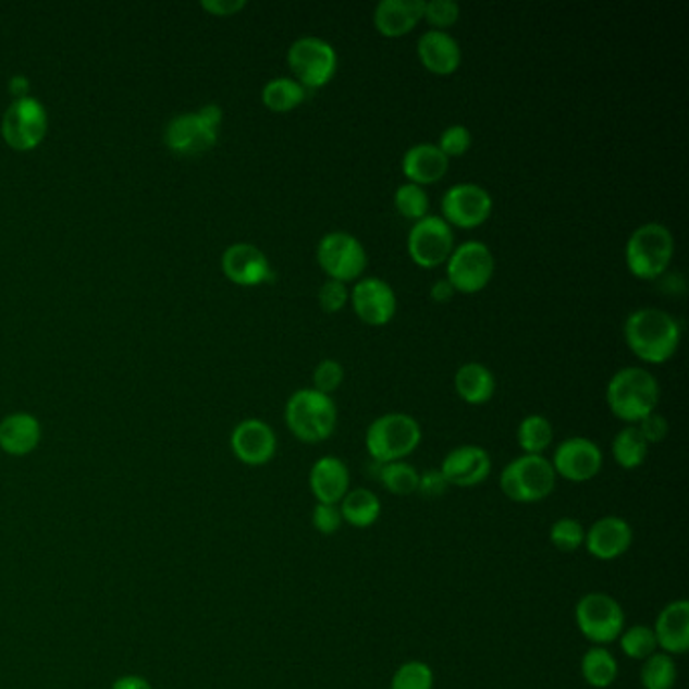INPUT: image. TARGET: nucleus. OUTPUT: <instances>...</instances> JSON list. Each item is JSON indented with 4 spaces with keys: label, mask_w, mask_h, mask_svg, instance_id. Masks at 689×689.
Returning <instances> with one entry per match:
<instances>
[{
    "label": "nucleus",
    "mask_w": 689,
    "mask_h": 689,
    "mask_svg": "<svg viewBox=\"0 0 689 689\" xmlns=\"http://www.w3.org/2000/svg\"><path fill=\"white\" fill-rule=\"evenodd\" d=\"M637 429L641 431V435H643V439L649 443V447H651V445L662 443L663 439L667 436V433H669V422H667V419H665L663 415H660V413L655 410V413L648 415L645 419H641V421L637 422Z\"/></svg>",
    "instance_id": "44"
},
{
    "label": "nucleus",
    "mask_w": 689,
    "mask_h": 689,
    "mask_svg": "<svg viewBox=\"0 0 689 689\" xmlns=\"http://www.w3.org/2000/svg\"><path fill=\"white\" fill-rule=\"evenodd\" d=\"M339 506L344 524H350L356 530H366L374 526L382 514V502L379 495L366 488L350 490L344 495Z\"/></svg>",
    "instance_id": "28"
},
{
    "label": "nucleus",
    "mask_w": 689,
    "mask_h": 689,
    "mask_svg": "<svg viewBox=\"0 0 689 689\" xmlns=\"http://www.w3.org/2000/svg\"><path fill=\"white\" fill-rule=\"evenodd\" d=\"M603 451L587 436L564 439L550 459L556 478L566 479L570 483H587L596 478L603 469Z\"/></svg>",
    "instance_id": "13"
},
{
    "label": "nucleus",
    "mask_w": 689,
    "mask_h": 689,
    "mask_svg": "<svg viewBox=\"0 0 689 689\" xmlns=\"http://www.w3.org/2000/svg\"><path fill=\"white\" fill-rule=\"evenodd\" d=\"M318 302L325 313H339V311L344 310L346 304L350 302L348 283L325 280L324 285L318 292Z\"/></svg>",
    "instance_id": "42"
},
{
    "label": "nucleus",
    "mask_w": 689,
    "mask_h": 689,
    "mask_svg": "<svg viewBox=\"0 0 689 689\" xmlns=\"http://www.w3.org/2000/svg\"><path fill=\"white\" fill-rule=\"evenodd\" d=\"M285 422L302 443H322L336 431L339 408L330 394L302 389L292 394L285 405Z\"/></svg>",
    "instance_id": "3"
},
{
    "label": "nucleus",
    "mask_w": 689,
    "mask_h": 689,
    "mask_svg": "<svg viewBox=\"0 0 689 689\" xmlns=\"http://www.w3.org/2000/svg\"><path fill=\"white\" fill-rule=\"evenodd\" d=\"M318 266L328 280L350 283L358 282L368 266L365 245L346 231H332L318 243Z\"/></svg>",
    "instance_id": "10"
},
{
    "label": "nucleus",
    "mask_w": 689,
    "mask_h": 689,
    "mask_svg": "<svg viewBox=\"0 0 689 689\" xmlns=\"http://www.w3.org/2000/svg\"><path fill=\"white\" fill-rule=\"evenodd\" d=\"M676 255L674 233L663 223L637 226L625 245V263L637 280H657L669 269Z\"/></svg>",
    "instance_id": "4"
},
{
    "label": "nucleus",
    "mask_w": 689,
    "mask_h": 689,
    "mask_svg": "<svg viewBox=\"0 0 689 689\" xmlns=\"http://www.w3.org/2000/svg\"><path fill=\"white\" fill-rule=\"evenodd\" d=\"M617 641H619L620 651L635 662H645L657 651V639L653 633V627H648V625L625 627V631L620 633Z\"/></svg>",
    "instance_id": "35"
},
{
    "label": "nucleus",
    "mask_w": 689,
    "mask_h": 689,
    "mask_svg": "<svg viewBox=\"0 0 689 689\" xmlns=\"http://www.w3.org/2000/svg\"><path fill=\"white\" fill-rule=\"evenodd\" d=\"M422 67L435 75H451L462 65V47L447 30H427L417 41Z\"/></svg>",
    "instance_id": "23"
},
{
    "label": "nucleus",
    "mask_w": 689,
    "mask_h": 689,
    "mask_svg": "<svg viewBox=\"0 0 689 689\" xmlns=\"http://www.w3.org/2000/svg\"><path fill=\"white\" fill-rule=\"evenodd\" d=\"M660 396V382L641 366L620 368L606 384V405L617 419L627 425H637L655 413Z\"/></svg>",
    "instance_id": "2"
},
{
    "label": "nucleus",
    "mask_w": 689,
    "mask_h": 689,
    "mask_svg": "<svg viewBox=\"0 0 689 689\" xmlns=\"http://www.w3.org/2000/svg\"><path fill=\"white\" fill-rule=\"evenodd\" d=\"M261 99L271 112H292L306 99V87L294 77H275L263 85Z\"/></svg>",
    "instance_id": "31"
},
{
    "label": "nucleus",
    "mask_w": 689,
    "mask_h": 689,
    "mask_svg": "<svg viewBox=\"0 0 689 689\" xmlns=\"http://www.w3.org/2000/svg\"><path fill=\"white\" fill-rule=\"evenodd\" d=\"M350 304L356 316L368 325H386L396 316V294L379 278H360L352 287Z\"/></svg>",
    "instance_id": "16"
},
{
    "label": "nucleus",
    "mask_w": 689,
    "mask_h": 689,
    "mask_svg": "<svg viewBox=\"0 0 689 689\" xmlns=\"http://www.w3.org/2000/svg\"><path fill=\"white\" fill-rule=\"evenodd\" d=\"M473 144V136L469 132V127L464 124H453V126L445 127L439 136V150L447 158H457V156H464L469 152Z\"/></svg>",
    "instance_id": "40"
},
{
    "label": "nucleus",
    "mask_w": 689,
    "mask_h": 689,
    "mask_svg": "<svg viewBox=\"0 0 689 689\" xmlns=\"http://www.w3.org/2000/svg\"><path fill=\"white\" fill-rule=\"evenodd\" d=\"M439 471L455 488H473L492 473V457L479 445H462L451 450L441 462Z\"/></svg>",
    "instance_id": "18"
},
{
    "label": "nucleus",
    "mask_w": 689,
    "mask_h": 689,
    "mask_svg": "<svg viewBox=\"0 0 689 689\" xmlns=\"http://www.w3.org/2000/svg\"><path fill=\"white\" fill-rule=\"evenodd\" d=\"M112 689H152L150 681L140 676H124L115 679Z\"/></svg>",
    "instance_id": "48"
},
{
    "label": "nucleus",
    "mask_w": 689,
    "mask_h": 689,
    "mask_svg": "<svg viewBox=\"0 0 689 689\" xmlns=\"http://www.w3.org/2000/svg\"><path fill=\"white\" fill-rule=\"evenodd\" d=\"M625 342L635 356L648 365H663L674 358L681 328L669 311L639 308L631 311L623 325Z\"/></svg>",
    "instance_id": "1"
},
{
    "label": "nucleus",
    "mask_w": 689,
    "mask_h": 689,
    "mask_svg": "<svg viewBox=\"0 0 689 689\" xmlns=\"http://www.w3.org/2000/svg\"><path fill=\"white\" fill-rule=\"evenodd\" d=\"M450 490L447 479L443 478V473L439 469H427L419 476V488L417 493L422 495L425 500H436L443 497Z\"/></svg>",
    "instance_id": "45"
},
{
    "label": "nucleus",
    "mask_w": 689,
    "mask_h": 689,
    "mask_svg": "<svg viewBox=\"0 0 689 689\" xmlns=\"http://www.w3.org/2000/svg\"><path fill=\"white\" fill-rule=\"evenodd\" d=\"M633 544L631 524L619 516H605L585 532V549L601 563L617 561Z\"/></svg>",
    "instance_id": "17"
},
{
    "label": "nucleus",
    "mask_w": 689,
    "mask_h": 689,
    "mask_svg": "<svg viewBox=\"0 0 689 689\" xmlns=\"http://www.w3.org/2000/svg\"><path fill=\"white\" fill-rule=\"evenodd\" d=\"M394 209L417 223L429 214V195L419 184H401L394 190Z\"/></svg>",
    "instance_id": "36"
},
{
    "label": "nucleus",
    "mask_w": 689,
    "mask_h": 689,
    "mask_svg": "<svg viewBox=\"0 0 689 689\" xmlns=\"http://www.w3.org/2000/svg\"><path fill=\"white\" fill-rule=\"evenodd\" d=\"M311 526H313L316 532H320V534H339L340 528L344 526V518H342L340 506L316 504L313 512H311Z\"/></svg>",
    "instance_id": "43"
},
{
    "label": "nucleus",
    "mask_w": 689,
    "mask_h": 689,
    "mask_svg": "<svg viewBox=\"0 0 689 689\" xmlns=\"http://www.w3.org/2000/svg\"><path fill=\"white\" fill-rule=\"evenodd\" d=\"M450 172V158L439 150L436 144L421 142L410 146L403 156V174L408 183L427 186L435 184Z\"/></svg>",
    "instance_id": "25"
},
{
    "label": "nucleus",
    "mask_w": 689,
    "mask_h": 689,
    "mask_svg": "<svg viewBox=\"0 0 689 689\" xmlns=\"http://www.w3.org/2000/svg\"><path fill=\"white\" fill-rule=\"evenodd\" d=\"M41 441V425L28 413H14L0 422V450L14 457L28 455Z\"/></svg>",
    "instance_id": "26"
},
{
    "label": "nucleus",
    "mask_w": 689,
    "mask_h": 689,
    "mask_svg": "<svg viewBox=\"0 0 689 689\" xmlns=\"http://www.w3.org/2000/svg\"><path fill=\"white\" fill-rule=\"evenodd\" d=\"M585 532L577 518H561L550 526V544L561 552H577L585 546Z\"/></svg>",
    "instance_id": "38"
},
{
    "label": "nucleus",
    "mask_w": 689,
    "mask_h": 689,
    "mask_svg": "<svg viewBox=\"0 0 689 689\" xmlns=\"http://www.w3.org/2000/svg\"><path fill=\"white\" fill-rule=\"evenodd\" d=\"M47 132V112L37 99H14L2 118V136L14 150L39 146Z\"/></svg>",
    "instance_id": "15"
},
{
    "label": "nucleus",
    "mask_w": 689,
    "mask_h": 689,
    "mask_svg": "<svg viewBox=\"0 0 689 689\" xmlns=\"http://www.w3.org/2000/svg\"><path fill=\"white\" fill-rule=\"evenodd\" d=\"M221 120L223 112L219 106H205L200 112L176 115L167 127V144L179 155H202L214 146Z\"/></svg>",
    "instance_id": "11"
},
{
    "label": "nucleus",
    "mask_w": 689,
    "mask_h": 689,
    "mask_svg": "<svg viewBox=\"0 0 689 689\" xmlns=\"http://www.w3.org/2000/svg\"><path fill=\"white\" fill-rule=\"evenodd\" d=\"M462 7L455 0H425V11L422 19L435 28V30H447L459 21Z\"/></svg>",
    "instance_id": "39"
},
{
    "label": "nucleus",
    "mask_w": 689,
    "mask_h": 689,
    "mask_svg": "<svg viewBox=\"0 0 689 689\" xmlns=\"http://www.w3.org/2000/svg\"><path fill=\"white\" fill-rule=\"evenodd\" d=\"M290 70L294 79L306 89H318L332 82L339 70V53L334 45L320 37H299L287 51Z\"/></svg>",
    "instance_id": "8"
},
{
    "label": "nucleus",
    "mask_w": 689,
    "mask_h": 689,
    "mask_svg": "<svg viewBox=\"0 0 689 689\" xmlns=\"http://www.w3.org/2000/svg\"><path fill=\"white\" fill-rule=\"evenodd\" d=\"M407 249L419 268H439L447 263L455 249L453 229L443 217L427 214L408 231Z\"/></svg>",
    "instance_id": "12"
},
{
    "label": "nucleus",
    "mask_w": 689,
    "mask_h": 689,
    "mask_svg": "<svg viewBox=\"0 0 689 689\" xmlns=\"http://www.w3.org/2000/svg\"><path fill=\"white\" fill-rule=\"evenodd\" d=\"M245 0H205L202 7L212 14L219 16H231V14L239 13L241 9H245Z\"/></svg>",
    "instance_id": "46"
},
{
    "label": "nucleus",
    "mask_w": 689,
    "mask_h": 689,
    "mask_svg": "<svg viewBox=\"0 0 689 689\" xmlns=\"http://www.w3.org/2000/svg\"><path fill=\"white\" fill-rule=\"evenodd\" d=\"M223 271L231 282L259 285L271 278L268 255L251 243H235L223 254Z\"/></svg>",
    "instance_id": "20"
},
{
    "label": "nucleus",
    "mask_w": 689,
    "mask_h": 689,
    "mask_svg": "<svg viewBox=\"0 0 689 689\" xmlns=\"http://www.w3.org/2000/svg\"><path fill=\"white\" fill-rule=\"evenodd\" d=\"M657 649L667 655H684L689 649V601L677 599L663 606L653 625Z\"/></svg>",
    "instance_id": "21"
},
{
    "label": "nucleus",
    "mask_w": 689,
    "mask_h": 689,
    "mask_svg": "<svg viewBox=\"0 0 689 689\" xmlns=\"http://www.w3.org/2000/svg\"><path fill=\"white\" fill-rule=\"evenodd\" d=\"M435 676L431 665L425 662L403 663L391 679L389 689H433Z\"/></svg>",
    "instance_id": "37"
},
{
    "label": "nucleus",
    "mask_w": 689,
    "mask_h": 689,
    "mask_svg": "<svg viewBox=\"0 0 689 689\" xmlns=\"http://www.w3.org/2000/svg\"><path fill=\"white\" fill-rule=\"evenodd\" d=\"M310 492L318 504L339 506L350 492V469L340 457H320L310 469Z\"/></svg>",
    "instance_id": "22"
},
{
    "label": "nucleus",
    "mask_w": 689,
    "mask_h": 689,
    "mask_svg": "<svg viewBox=\"0 0 689 689\" xmlns=\"http://www.w3.org/2000/svg\"><path fill=\"white\" fill-rule=\"evenodd\" d=\"M231 450L241 464L259 467L269 464L275 457L278 436L268 422L247 419L233 429Z\"/></svg>",
    "instance_id": "19"
},
{
    "label": "nucleus",
    "mask_w": 689,
    "mask_h": 689,
    "mask_svg": "<svg viewBox=\"0 0 689 689\" xmlns=\"http://www.w3.org/2000/svg\"><path fill=\"white\" fill-rule=\"evenodd\" d=\"M27 82H25L23 77H14L13 84H11V89H13L16 99L27 98V96H25V94H27Z\"/></svg>",
    "instance_id": "49"
},
{
    "label": "nucleus",
    "mask_w": 689,
    "mask_h": 689,
    "mask_svg": "<svg viewBox=\"0 0 689 689\" xmlns=\"http://www.w3.org/2000/svg\"><path fill=\"white\" fill-rule=\"evenodd\" d=\"M580 674L585 681L594 689L611 688L619 676V663L606 648L594 645L582 655Z\"/></svg>",
    "instance_id": "29"
},
{
    "label": "nucleus",
    "mask_w": 689,
    "mask_h": 689,
    "mask_svg": "<svg viewBox=\"0 0 689 689\" xmlns=\"http://www.w3.org/2000/svg\"><path fill=\"white\" fill-rule=\"evenodd\" d=\"M492 195L476 183L453 184L441 198V217L451 226L476 229L492 217Z\"/></svg>",
    "instance_id": "14"
},
{
    "label": "nucleus",
    "mask_w": 689,
    "mask_h": 689,
    "mask_svg": "<svg viewBox=\"0 0 689 689\" xmlns=\"http://www.w3.org/2000/svg\"><path fill=\"white\" fill-rule=\"evenodd\" d=\"M455 294H457V292L453 290V285H451L447 278H441V280H436V282L431 285V297L435 299L436 304L450 302L451 297L455 296Z\"/></svg>",
    "instance_id": "47"
},
{
    "label": "nucleus",
    "mask_w": 689,
    "mask_h": 689,
    "mask_svg": "<svg viewBox=\"0 0 689 689\" xmlns=\"http://www.w3.org/2000/svg\"><path fill=\"white\" fill-rule=\"evenodd\" d=\"M578 631L594 645H611L625 631V611L606 592H589L575 606Z\"/></svg>",
    "instance_id": "7"
},
{
    "label": "nucleus",
    "mask_w": 689,
    "mask_h": 689,
    "mask_svg": "<svg viewBox=\"0 0 689 689\" xmlns=\"http://www.w3.org/2000/svg\"><path fill=\"white\" fill-rule=\"evenodd\" d=\"M639 679L645 689H674L677 681L676 660L663 651H655L641 665Z\"/></svg>",
    "instance_id": "34"
},
{
    "label": "nucleus",
    "mask_w": 689,
    "mask_h": 689,
    "mask_svg": "<svg viewBox=\"0 0 689 689\" xmlns=\"http://www.w3.org/2000/svg\"><path fill=\"white\" fill-rule=\"evenodd\" d=\"M554 467L544 455H524L502 469L500 488L516 504H538L550 497L556 488Z\"/></svg>",
    "instance_id": "6"
},
{
    "label": "nucleus",
    "mask_w": 689,
    "mask_h": 689,
    "mask_svg": "<svg viewBox=\"0 0 689 689\" xmlns=\"http://www.w3.org/2000/svg\"><path fill=\"white\" fill-rule=\"evenodd\" d=\"M421 425L407 413H386L366 429V451L374 464L405 462L421 445Z\"/></svg>",
    "instance_id": "5"
},
{
    "label": "nucleus",
    "mask_w": 689,
    "mask_h": 689,
    "mask_svg": "<svg viewBox=\"0 0 689 689\" xmlns=\"http://www.w3.org/2000/svg\"><path fill=\"white\" fill-rule=\"evenodd\" d=\"M311 382H313L311 389L332 396V393H336L344 382V366L340 365L339 360L325 358L313 368Z\"/></svg>",
    "instance_id": "41"
},
{
    "label": "nucleus",
    "mask_w": 689,
    "mask_h": 689,
    "mask_svg": "<svg viewBox=\"0 0 689 689\" xmlns=\"http://www.w3.org/2000/svg\"><path fill=\"white\" fill-rule=\"evenodd\" d=\"M455 391L467 405H485L495 394V377L492 370L479 362H467L455 372Z\"/></svg>",
    "instance_id": "27"
},
{
    "label": "nucleus",
    "mask_w": 689,
    "mask_h": 689,
    "mask_svg": "<svg viewBox=\"0 0 689 689\" xmlns=\"http://www.w3.org/2000/svg\"><path fill=\"white\" fill-rule=\"evenodd\" d=\"M613 459L615 464L623 469H637L645 464L649 453V443L641 435V431L637 429V425H627L623 427L619 433L613 439Z\"/></svg>",
    "instance_id": "30"
},
{
    "label": "nucleus",
    "mask_w": 689,
    "mask_h": 689,
    "mask_svg": "<svg viewBox=\"0 0 689 689\" xmlns=\"http://www.w3.org/2000/svg\"><path fill=\"white\" fill-rule=\"evenodd\" d=\"M516 435L524 455H542L554 441V429L544 415H528L518 425Z\"/></svg>",
    "instance_id": "33"
},
{
    "label": "nucleus",
    "mask_w": 689,
    "mask_h": 689,
    "mask_svg": "<svg viewBox=\"0 0 689 689\" xmlns=\"http://www.w3.org/2000/svg\"><path fill=\"white\" fill-rule=\"evenodd\" d=\"M421 471L415 465L407 462H391V464H377V479L382 488L393 495H413L419 488Z\"/></svg>",
    "instance_id": "32"
},
{
    "label": "nucleus",
    "mask_w": 689,
    "mask_h": 689,
    "mask_svg": "<svg viewBox=\"0 0 689 689\" xmlns=\"http://www.w3.org/2000/svg\"><path fill=\"white\" fill-rule=\"evenodd\" d=\"M495 257L481 241H465L447 259V280L459 294H478L492 282Z\"/></svg>",
    "instance_id": "9"
},
{
    "label": "nucleus",
    "mask_w": 689,
    "mask_h": 689,
    "mask_svg": "<svg viewBox=\"0 0 689 689\" xmlns=\"http://www.w3.org/2000/svg\"><path fill=\"white\" fill-rule=\"evenodd\" d=\"M425 0H382L377 4L372 21L382 37H405L422 21Z\"/></svg>",
    "instance_id": "24"
}]
</instances>
